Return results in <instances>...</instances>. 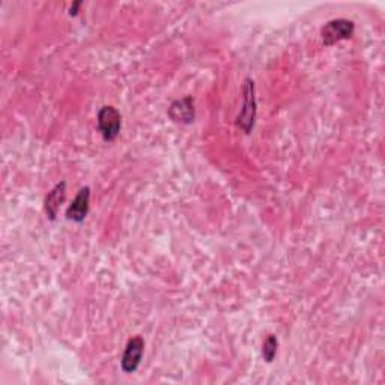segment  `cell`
<instances>
[{
	"instance_id": "obj_6",
	"label": "cell",
	"mask_w": 385,
	"mask_h": 385,
	"mask_svg": "<svg viewBox=\"0 0 385 385\" xmlns=\"http://www.w3.org/2000/svg\"><path fill=\"white\" fill-rule=\"evenodd\" d=\"M169 116L178 124H191L194 120V101L191 96H184L170 105Z\"/></svg>"
},
{
	"instance_id": "obj_7",
	"label": "cell",
	"mask_w": 385,
	"mask_h": 385,
	"mask_svg": "<svg viewBox=\"0 0 385 385\" xmlns=\"http://www.w3.org/2000/svg\"><path fill=\"white\" fill-rule=\"evenodd\" d=\"M65 196H66V184L64 183V181L62 183H59L49 193L47 199H45V211H47L50 220H55V218L57 217L59 207H60V203H64Z\"/></svg>"
},
{
	"instance_id": "obj_4",
	"label": "cell",
	"mask_w": 385,
	"mask_h": 385,
	"mask_svg": "<svg viewBox=\"0 0 385 385\" xmlns=\"http://www.w3.org/2000/svg\"><path fill=\"white\" fill-rule=\"evenodd\" d=\"M143 351H145V341L140 336H134L128 341L122 361H120V367H122L124 373H133L137 371L143 357Z\"/></svg>"
},
{
	"instance_id": "obj_2",
	"label": "cell",
	"mask_w": 385,
	"mask_h": 385,
	"mask_svg": "<svg viewBox=\"0 0 385 385\" xmlns=\"http://www.w3.org/2000/svg\"><path fill=\"white\" fill-rule=\"evenodd\" d=\"M356 32V25L354 21L346 18H337L328 21L326 26L322 27L321 35L322 41L326 45H333L338 41L348 40Z\"/></svg>"
},
{
	"instance_id": "obj_3",
	"label": "cell",
	"mask_w": 385,
	"mask_h": 385,
	"mask_svg": "<svg viewBox=\"0 0 385 385\" xmlns=\"http://www.w3.org/2000/svg\"><path fill=\"white\" fill-rule=\"evenodd\" d=\"M120 125H122V116H120V113L115 107L104 105L98 111V128H100L104 140H115L120 131Z\"/></svg>"
},
{
	"instance_id": "obj_5",
	"label": "cell",
	"mask_w": 385,
	"mask_h": 385,
	"mask_svg": "<svg viewBox=\"0 0 385 385\" xmlns=\"http://www.w3.org/2000/svg\"><path fill=\"white\" fill-rule=\"evenodd\" d=\"M89 203H90V188L83 187L75 196V199L66 209V218L75 223H81L89 214Z\"/></svg>"
},
{
	"instance_id": "obj_9",
	"label": "cell",
	"mask_w": 385,
	"mask_h": 385,
	"mask_svg": "<svg viewBox=\"0 0 385 385\" xmlns=\"http://www.w3.org/2000/svg\"><path fill=\"white\" fill-rule=\"evenodd\" d=\"M80 5H81V2H75V3H74V6L71 8V15H75V14H77V8H79Z\"/></svg>"
},
{
	"instance_id": "obj_8",
	"label": "cell",
	"mask_w": 385,
	"mask_h": 385,
	"mask_svg": "<svg viewBox=\"0 0 385 385\" xmlns=\"http://www.w3.org/2000/svg\"><path fill=\"white\" fill-rule=\"evenodd\" d=\"M277 348H278L277 337L274 334H269L262 345V357L267 361V363H273L277 356Z\"/></svg>"
},
{
	"instance_id": "obj_1",
	"label": "cell",
	"mask_w": 385,
	"mask_h": 385,
	"mask_svg": "<svg viewBox=\"0 0 385 385\" xmlns=\"http://www.w3.org/2000/svg\"><path fill=\"white\" fill-rule=\"evenodd\" d=\"M244 104L241 113L237 118V125L243 130L245 134L252 131L256 122V96H254V81L252 79L244 80Z\"/></svg>"
}]
</instances>
